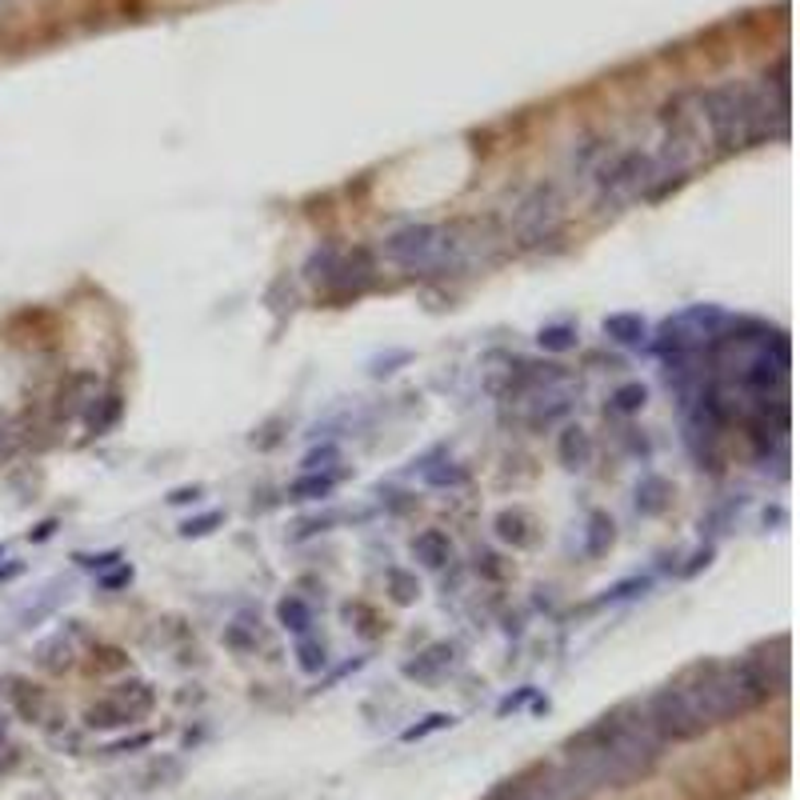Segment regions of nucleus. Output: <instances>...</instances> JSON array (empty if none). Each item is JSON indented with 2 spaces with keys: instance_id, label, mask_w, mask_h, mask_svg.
Returning <instances> with one entry per match:
<instances>
[{
  "instance_id": "obj_6",
  "label": "nucleus",
  "mask_w": 800,
  "mask_h": 800,
  "mask_svg": "<svg viewBox=\"0 0 800 800\" xmlns=\"http://www.w3.org/2000/svg\"><path fill=\"white\" fill-rule=\"evenodd\" d=\"M604 333L613 340H621V345H640L645 340V321L633 313H616L604 321Z\"/></svg>"
},
{
  "instance_id": "obj_3",
  "label": "nucleus",
  "mask_w": 800,
  "mask_h": 800,
  "mask_svg": "<svg viewBox=\"0 0 800 800\" xmlns=\"http://www.w3.org/2000/svg\"><path fill=\"white\" fill-rule=\"evenodd\" d=\"M592 185H596V200L608 209L645 197V193H652V156L640 149L616 152L592 169Z\"/></svg>"
},
{
  "instance_id": "obj_16",
  "label": "nucleus",
  "mask_w": 800,
  "mask_h": 800,
  "mask_svg": "<svg viewBox=\"0 0 800 800\" xmlns=\"http://www.w3.org/2000/svg\"><path fill=\"white\" fill-rule=\"evenodd\" d=\"M4 444H9V429H4V425H0V449H4Z\"/></svg>"
},
{
  "instance_id": "obj_4",
  "label": "nucleus",
  "mask_w": 800,
  "mask_h": 800,
  "mask_svg": "<svg viewBox=\"0 0 800 800\" xmlns=\"http://www.w3.org/2000/svg\"><path fill=\"white\" fill-rule=\"evenodd\" d=\"M645 720H649V729L661 741H693V737H700L708 729L681 685H669L661 693H652L649 705H645Z\"/></svg>"
},
{
  "instance_id": "obj_7",
  "label": "nucleus",
  "mask_w": 800,
  "mask_h": 800,
  "mask_svg": "<svg viewBox=\"0 0 800 800\" xmlns=\"http://www.w3.org/2000/svg\"><path fill=\"white\" fill-rule=\"evenodd\" d=\"M449 553H453V545H449V536L437 533V529L417 536V557L425 560V565H432V569H441L444 560H449Z\"/></svg>"
},
{
  "instance_id": "obj_8",
  "label": "nucleus",
  "mask_w": 800,
  "mask_h": 800,
  "mask_svg": "<svg viewBox=\"0 0 800 800\" xmlns=\"http://www.w3.org/2000/svg\"><path fill=\"white\" fill-rule=\"evenodd\" d=\"M280 621L289 628H297V633H304V628L313 625V613H309V604L297 601V596H289V601L280 604Z\"/></svg>"
},
{
  "instance_id": "obj_12",
  "label": "nucleus",
  "mask_w": 800,
  "mask_h": 800,
  "mask_svg": "<svg viewBox=\"0 0 800 800\" xmlns=\"http://www.w3.org/2000/svg\"><path fill=\"white\" fill-rule=\"evenodd\" d=\"M640 405H645V389H640V384H628V389L616 393V408L633 413V408H640Z\"/></svg>"
},
{
  "instance_id": "obj_5",
  "label": "nucleus",
  "mask_w": 800,
  "mask_h": 800,
  "mask_svg": "<svg viewBox=\"0 0 800 800\" xmlns=\"http://www.w3.org/2000/svg\"><path fill=\"white\" fill-rule=\"evenodd\" d=\"M560 224V197L553 185H536L512 212V232L521 244H541Z\"/></svg>"
},
{
  "instance_id": "obj_13",
  "label": "nucleus",
  "mask_w": 800,
  "mask_h": 800,
  "mask_svg": "<svg viewBox=\"0 0 800 800\" xmlns=\"http://www.w3.org/2000/svg\"><path fill=\"white\" fill-rule=\"evenodd\" d=\"M521 517H500V536H505V541H517V545H521V541H529V536L521 533Z\"/></svg>"
},
{
  "instance_id": "obj_9",
  "label": "nucleus",
  "mask_w": 800,
  "mask_h": 800,
  "mask_svg": "<svg viewBox=\"0 0 800 800\" xmlns=\"http://www.w3.org/2000/svg\"><path fill=\"white\" fill-rule=\"evenodd\" d=\"M328 492H333V476H304V480L292 485V497H304V500L328 497Z\"/></svg>"
},
{
  "instance_id": "obj_1",
  "label": "nucleus",
  "mask_w": 800,
  "mask_h": 800,
  "mask_svg": "<svg viewBox=\"0 0 800 800\" xmlns=\"http://www.w3.org/2000/svg\"><path fill=\"white\" fill-rule=\"evenodd\" d=\"M384 256L405 273H441L464 256V241L449 224H408L384 241Z\"/></svg>"
},
{
  "instance_id": "obj_11",
  "label": "nucleus",
  "mask_w": 800,
  "mask_h": 800,
  "mask_svg": "<svg viewBox=\"0 0 800 800\" xmlns=\"http://www.w3.org/2000/svg\"><path fill=\"white\" fill-rule=\"evenodd\" d=\"M541 345L553 348V352H565V348L577 345V337H572V328H545V333H541Z\"/></svg>"
},
{
  "instance_id": "obj_15",
  "label": "nucleus",
  "mask_w": 800,
  "mask_h": 800,
  "mask_svg": "<svg viewBox=\"0 0 800 800\" xmlns=\"http://www.w3.org/2000/svg\"><path fill=\"white\" fill-rule=\"evenodd\" d=\"M393 580H396V601H413V592H417V589H413V584H408L401 572H393Z\"/></svg>"
},
{
  "instance_id": "obj_2",
  "label": "nucleus",
  "mask_w": 800,
  "mask_h": 800,
  "mask_svg": "<svg viewBox=\"0 0 800 800\" xmlns=\"http://www.w3.org/2000/svg\"><path fill=\"white\" fill-rule=\"evenodd\" d=\"M700 113H705L717 149L732 152L753 144V132H749V89L744 84H717V89L700 93Z\"/></svg>"
},
{
  "instance_id": "obj_10",
  "label": "nucleus",
  "mask_w": 800,
  "mask_h": 800,
  "mask_svg": "<svg viewBox=\"0 0 800 800\" xmlns=\"http://www.w3.org/2000/svg\"><path fill=\"white\" fill-rule=\"evenodd\" d=\"M560 456H565V461H569L572 468H577V464L584 461V456H589V441L580 437V429H569V432H565V444H560Z\"/></svg>"
},
{
  "instance_id": "obj_14",
  "label": "nucleus",
  "mask_w": 800,
  "mask_h": 800,
  "mask_svg": "<svg viewBox=\"0 0 800 800\" xmlns=\"http://www.w3.org/2000/svg\"><path fill=\"white\" fill-rule=\"evenodd\" d=\"M444 724H453V717H429V724H420V729H408L405 741H417V737H425V732H432V729H444Z\"/></svg>"
}]
</instances>
